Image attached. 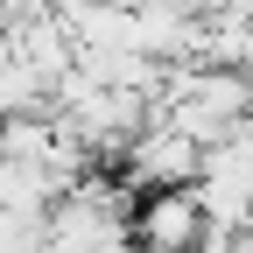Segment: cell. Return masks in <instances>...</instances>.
Returning <instances> with one entry per match:
<instances>
[{
    "instance_id": "obj_1",
    "label": "cell",
    "mask_w": 253,
    "mask_h": 253,
    "mask_svg": "<svg viewBox=\"0 0 253 253\" xmlns=\"http://www.w3.org/2000/svg\"><path fill=\"white\" fill-rule=\"evenodd\" d=\"M120 169H126L134 190H190L197 169H204V148H190L169 120H148L134 134V148L120 155Z\"/></svg>"
},
{
    "instance_id": "obj_2",
    "label": "cell",
    "mask_w": 253,
    "mask_h": 253,
    "mask_svg": "<svg viewBox=\"0 0 253 253\" xmlns=\"http://www.w3.org/2000/svg\"><path fill=\"white\" fill-rule=\"evenodd\" d=\"M126 239H134L141 253H197L204 211H197L190 190H148V197L134 204V218H126Z\"/></svg>"
}]
</instances>
